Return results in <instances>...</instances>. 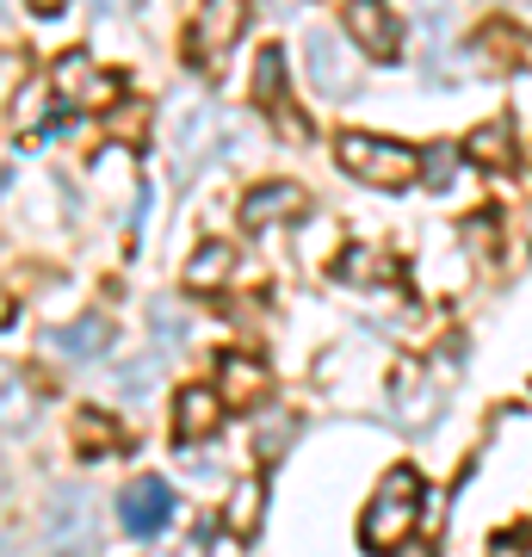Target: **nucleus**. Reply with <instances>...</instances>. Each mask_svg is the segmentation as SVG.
Here are the masks:
<instances>
[{"mask_svg": "<svg viewBox=\"0 0 532 557\" xmlns=\"http://www.w3.org/2000/svg\"><path fill=\"white\" fill-rule=\"evenodd\" d=\"M421 168H428V186H446L453 180V168H458V149H434V156H421Z\"/></svg>", "mask_w": 532, "mask_h": 557, "instance_id": "18", "label": "nucleus"}, {"mask_svg": "<svg viewBox=\"0 0 532 557\" xmlns=\"http://www.w3.org/2000/svg\"><path fill=\"white\" fill-rule=\"evenodd\" d=\"M13 87H20V62H13V57H0V106L13 100Z\"/></svg>", "mask_w": 532, "mask_h": 557, "instance_id": "22", "label": "nucleus"}, {"mask_svg": "<svg viewBox=\"0 0 532 557\" xmlns=\"http://www.w3.org/2000/svg\"><path fill=\"white\" fill-rule=\"evenodd\" d=\"M415 502H421V478H415V471H391V478H384V490L372 496V508H366V520H359L366 552H391V545H403V539H409Z\"/></svg>", "mask_w": 532, "mask_h": 557, "instance_id": "2", "label": "nucleus"}, {"mask_svg": "<svg viewBox=\"0 0 532 557\" xmlns=\"http://www.w3.org/2000/svg\"><path fill=\"white\" fill-rule=\"evenodd\" d=\"M0 508H7V478H0Z\"/></svg>", "mask_w": 532, "mask_h": 557, "instance_id": "25", "label": "nucleus"}, {"mask_svg": "<svg viewBox=\"0 0 532 557\" xmlns=\"http://www.w3.org/2000/svg\"><path fill=\"white\" fill-rule=\"evenodd\" d=\"M119 520H124V533H131V539L168 533V520H174V490H168L161 478H137L119 496Z\"/></svg>", "mask_w": 532, "mask_h": 557, "instance_id": "5", "label": "nucleus"}, {"mask_svg": "<svg viewBox=\"0 0 532 557\" xmlns=\"http://www.w3.org/2000/svg\"><path fill=\"white\" fill-rule=\"evenodd\" d=\"M50 94H57L62 106H75V112H106V106L119 100V75H106V69H94V62L81 57H62L57 75H50Z\"/></svg>", "mask_w": 532, "mask_h": 557, "instance_id": "4", "label": "nucleus"}, {"mask_svg": "<svg viewBox=\"0 0 532 557\" xmlns=\"http://www.w3.org/2000/svg\"><path fill=\"white\" fill-rule=\"evenodd\" d=\"M230 242H205V248H198L193 255V267H186V285H193V292H218L223 278H230Z\"/></svg>", "mask_w": 532, "mask_h": 557, "instance_id": "13", "label": "nucleus"}, {"mask_svg": "<svg viewBox=\"0 0 532 557\" xmlns=\"http://www.w3.org/2000/svg\"><path fill=\"white\" fill-rule=\"evenodd\" d=\"M32 416H38V397H32L25 372L0 359V428H32Z\"/></svg>", "mask_w": 532, "mask_h": 557, "instance_id": "12", "label": "nucleus"}, {"mask_svg": "<svg viewBox=\"0 0 532 557\" xmlns=\"http://www.w3.org/2000/svg\"><path fill=\"white\" fill-rule=\"evenodd\" d=\"M304 62H310L316 94L341 100V94L354 87V75H347V57H341V38H335V32H310V38H304Z\"/></svg>", "mask_w": 532, "mask_h": 557, "instance_id": "9", "label": "nucleus"}, {"mask_svg": "<svg viewBox=\"0 0 532 557\" xmlns=\"http://www.w3.org/2000/svg\"><path fill=\"white\" fill-rule=\"evenodd\" d=\"M106 341H112L106 317H87V322H75V329H57V335H50V347H57V354H99Z\"/></svg>", "mask_w": 532, "mask_h": 557, "instance_id": "14", "label": "nucleus"}, {"mask_svg": "<svg viewBox=\"0 0 532 557\" xmlns=\"http://www.w3.org/2000/svg\"><path fill=\"white\" fill-rule=\"evenodd\" d=\"M13 322V298H7V285H0V329Z\"/></svg>", "mask_w": 532, "mask_h": 557, "instance_id": "23", "label": "nucleus"}, {"mask_svg": "<svg viewBox=\"0 0 532 557\" xmlns=\"http://www.w3.org/2000/svg\"><path fill=\"white\" fill-rule=\"evenodd\" d=\"M255 508H260V490L248 483V490L236 496V508H230V527H242V533H248V527H255Z\"/></svg>", "mask_w": 532, "mask_h": 557, "instance_id": "19", "label": "nucleus"}, {"mask_svg": "<svg viewBox=\"0 0 532 557\" xmlns=\"http://www.w3.org/2000/svg\"><path fill=\"white\" fill-rule=\"evenodd\" d=\"M297 211H304V186H292V180L255 186V193L242 199V223H248V230H267V223H279V218H297Z\"/></svg>", "mask_w": 532, "mask_h": 557, "instance_id": "10", "label": "nucleus"}, {"mask_svg": "<svg viewBox=\"0 0 532 557\" xmlns=\"http://www.w3.org/2000/svg\"><path fill=\"white\" fill-rule=\"evenodd\" d=\"M149 379H156V359H131V372H124V391H143Z\"/></svg>", "mask_w": 532, "mask_h": 557, "instance_id": "21", "label": "nucleus"}, {"mask_svg": "<svg viewBox=\"0 0 532 557\" xmlns=\"http://www.w3.org/2000/svg\"><path fill=\"white\" fill-rule=\"evenodd\" d=\"M44 533H50V552H57V557H94V545H99V515H94V496H87L81 483H62L57 496H50Z\"/></svg>", "mask_w": 532, "mask_h": 557, "instance_id": "3", "label": "nucleus"}, {"mask_svg": "<svg viewBox=\"0 0 532 557\" xmlns=\"http://www.w3.org/2000/svg\"><path fill=\"white\" fill-rule=\"evenodd\" d=\"M341 161H347V174L354 180L384 186V193H396V186H409V180L421 174V156H415L409 143L366 137V131H347V137H341Z\"/></svg>", "mask_w": 532, "mask_h": 557, "instance_id": "1", "label": "nucleus"}, {"mask_svg": "<svg viewBox=\"0 0 532 557\" xmlns=\"http://www.w3.org/2000/svg\"><path fill=\"white\" fill-rule=\"evenodd\" d=\"M260 384H267V379H260L255 359H242V354L223 359V397H230V403H248V397L260 391Z\"/></svg>", "mask_w": 532, "mask_h": 557, "instance_id": "15", "label": "nucleus"}, {"mask_svg": "<svg viewBox=\"0 0 532 557\" xmlns=\"http://www.w3.org/2000/svg\"><path fill=\"white\" fill-rule=\"evenodd\" d=\"M508 149H514V143H508V131H502V124H483V131L471 137V156L477 161H508Z\"/></svg>", "mask_w": 532, "mask_h": 557, "instance_id": "17", "label": "nucleus"}, {"mask_svg": "<svg viewBox=\"0 0 532 557\" xmlns=\"http://www.w3.org/2000/svg\"><path fill=\"white\" fill-rule=\"evenodd\" d=\"M242 7L248 0H205L198 7V20H193V57L198 62H218L242 38Z\"/></svg>", "mask_w": 532, "mask_h": 557, "instance_id": "8", "label": "nucleus"}, {"mask_svg": "<svg viewBox=\"0 0 532 557\" xmlns=\"http://www.w3.org/2000/svg\"><path fill=\"white\" fill-rule=\"evenodd\" d=\"M223 149V119L211 112V106H186L174 119V161H180V180L198 174L205 161Z\"/></svg>", "mask_w": 532, "mask_h": 557, "instance_id": "6", "label": "nucleus"}, {"mask_svg": "<svg viewBox=\"0 0 532 557\" xmlns=\"http://www.w3.org/2000/svg\"><path fill=\"white\" fill-rule=\"evenodd\" d=\"M25 7H32V13H57L62 0H25Z\"/></svg>", "mask_w": 532, "mask_h": 557, "instance_id": "24", "label": "nucleus"}, {"mask_svg": "<svg viewBox=\"0 0 532 557\" xmlns=\"http://www.w3.org/2000/svg\"><path fill=\"white\" fill-rule=\"evenodd\" d=\"M347 32H354V44L378 62H391L396 50H403V32H396V20H391V0H347Z\"/></svg>", "mask_w": 532, "mask_h": 557, "instance_id": "7", "label": "nucleus"}, {"mask_svg": "<svg viewBox=\"0 0 532 557\" xmlns=\"http://www.w3.org/2000/svg\"><path fill=\"white\" fill-rule=\"evenodd\" d=\"M218 409H223V397H218V391H205V384L180 391V403H174V434H180V440H205L211 428H218Z\"/></svg>", "mask_w": 532, "mask_h": 557, "instance_id": "11", "label": "nucleus"}, {"mask_svg": "<svg viewBox=\"0 0 532 557\" xmlns=\"http://www.w3.org/2000/svg\"><path fill=\"white\" fill-rule=\"evenodd\" d=\"M156 329H161L168 341H180V335H186V322H180V310H174V304H161V310H156Z\"/></svg>", "mask_w": 532, "mask_h": 557, "instance_id": "20", "label": "nucleus"}, {"mask_svg": "<svg viewBox=\"0 0 532 557\" xmlns=\"http://www.w3.org/2000/svg\"><path fill=\"white\" fill-rule=\"evenodd\" d=\"M279 87H285V62H279V50H260V62H255V100L273 106Z\"/></svg>", "mask_w": 532, "mask_h": 557, "instance_id": "16", "label": "nucleus"}]
</instances>
